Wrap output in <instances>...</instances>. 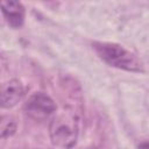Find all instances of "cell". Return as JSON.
<instances>
[{"label": "cell", "mask_w": 149, "mask_h": 149, "mask_svg": "<svg viewBox=\"0 0 149 149\" xmlns=\"http://www.w3.org/2000/svg\"><path fill=\"white\" fill-rule=\"evenodd\" d=\"M55 109L56 105L54 100L42 92L34 93L24 105V111L27 115L35 120H43L48 118L55 112Z\"/></svg>", "instance_id": "3"}, {"label": "cell", "mask_w": 149, "mask_h": 149, "mask_svg": "<svg viewBox=\"0 0 149 149\" xmlns=\"http://www.w3.org/2000/svg\"><path fill=\"white\" fill-rule=\"evenodd\" d=\"M139 149H149V142H143L139 146Z\"/></svg>", "instance_id": "7"}, {"label": "cell", "mask_w": 149, "mask_h": 149, "mask_svg": "<svg viewBox=\"0 0 149 149\" xmlns=\"http://www.w3.org/2000/svg\"><path fill=\"white\" fill-rule=\"evenodd\" d=\"M24 95V87L17 79H12L2 84L1 87V106L3 108H10L15 106Z\"/></svg>", "instance_id": "4"}, {"label": "cell", "mask_w": 149, "mask_h": 149, "mask_svg": "<svg viewBox=\"0 0 149 149\" xmlns=\"http://www.w3.org/2000/svg\"><path fill=\"white\" fill-rule=\"evenodd\" d=\"M50 139L56 149H70L77 140V118L69 112L57 114L50 123Z\"/></svg>", "instance_id": "1"}, {"label": "cell", "mask_w": 149, "mask_h": 149, "mask_svg": "<svg viewBox=\"0 0 149 149\" xmlns=\"http://www.w3.org/2000/svg\"><path fill=\"white\" fill-rule=\"evenodd\" d=\"M14 132H15V123L13 121H7L6 122L5 119H3L2 122H1V136L2 137L9 136Z\"/></svg>", "instance_id": "6"}, {"label": "cell", "mask_w": 149, "mask_h": 149, "mask_svg": "<svg viewBox=\"0 0 149 149\" xmlns=\"http://www.w3.org/2000/svg\"><path fill=\"white\" fill-rule=\"evenodd\" d=\"M93 48L99 57L105 61L107 64L127 70V71H140L141 64L139 59L130 51L125 49L123 47L115 43L107 42H95L93 43Z\"/></svg>", "instance_id": "2"}, {"label": "cell", "mask_w": 149, "mask_h": 149, "mask_svg": "<svg viewBox=\"0 0 149 149\" xmlns=\"http://www.w3.org/2000/svg\"><path fill=\"white\" fill-rule=\"evenodd\" d=\"M1 10L7 21V23L12 28H20L23 24L24 20V8L17 1H2Z\"/></svg>", "instance_id": "5"}]
</instances>
